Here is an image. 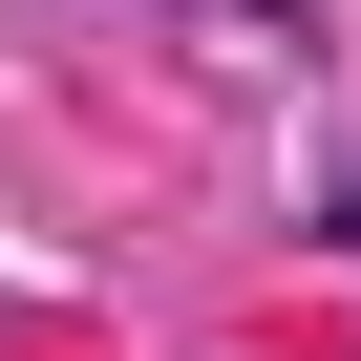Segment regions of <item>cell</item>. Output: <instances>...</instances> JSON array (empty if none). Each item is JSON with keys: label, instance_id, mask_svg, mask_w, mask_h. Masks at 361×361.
Wrapping results in <instances>:
<instances>
[{"label": "cell", "instance_id": "cell-1", "mask_svg": "<svg viewBox=\"0 0 361 361\" xmlns=\"http://www.w3.org/2000/svg\"><path fill=\"white\" fill-rule=\"evenodd\" d=\"M213 22H234V43H298V0H213Z\"/></svg>", "mask_w": 361, "mask_h": 361}, {"label": "cell", "instance_id": "cell-2", "mask_svg": "<svg viewBox=\"0 0 361 361\" xmlns=\"http://www.w3.org/2000/svg\"><path fill=\"white\" fill-rule=\"evenodd\" d=\"M340 255H361V170H340Z\"/></svg>", "mask_w": 361, "mask_h": 361}]
</instances>
